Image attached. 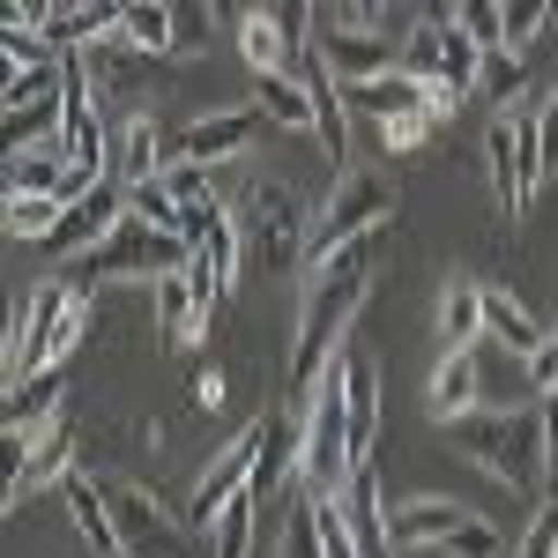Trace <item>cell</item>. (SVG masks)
I'll return each instance as SVG.
<instances>
[{"label":"cell","instance_id":"1","mask_svg":"<svg viewBox=\"0 0 558 558\" xmlns=\"http://www.w3.org/2000/svg\"><path fill=\"white\" fill-rule=\"evenodd\" d=\"M387 231H395V223H387ZM387 231L343 246L328 268H313V291H305V305H299V336H291V410H305V402L328 387V373H336L350 320H357V305H365V291H373V268H380Z\"/></svg>","mask_w":558,"mask_h":558},{"label":"cell","instance_id":"3","mask_svg":"<svg viewBox=\"0 0 558 558\" xmlns=\"http://www.w3.org/2000/svg\"><path fill=\"white\" fill-rule=\"evenodd\" d=\"M89 336V291L52 276V283H31L15 320H8V387L31 380V373H68L75 343Z\"/></svg>","mask_w":558,"mask_h":558},{"label":"cell","instance_id":"2","mask_svg":"<svg viewBox=\"0 0 558 558\" xmlns=\"http://www.w3.org/2000/svg\"><path fill=\"white\" fill-rule=\"evenodd\" d=\"M447 447L470 470H484L499 492L551 499V484H544V402L536 410H476L462 425H447Z\"/></svg>","mask_w":558,"mask_h":558},{"label":"cell","instance_id":"23","mask_svg":"<svg viewBox=\"0 0 558 558\" xmlns=\"http://www.w3.org/2000/svg\"><path fill=\"white\" fill-rule=\"evenodd\" d=\"M149 291H157V328H165V343H202V336H209L216 313L202 305V291H194V276H186V268L157 276Z\"/></svg>","mask_w":558,"mask_h":558},{"label":"cell","instance_id":"13","mask_svg":"<svg viewBox=\"0 0 558 558\" xmlns=\"http://www.w3.org/2000/svg\"><path fill=\"white\" fill-rule=\"evenodd\" d=\"M68 476H75V425L60 417V425H52L38 447H31V454L8 470V514H23V507H31L38 492H52V484L68 492Z\"/></svg>","mask_w":558,"mask_h":558},{"label":"cell","instance_id":"36","mask_svg":"<svg viewBox=\"0 0 558 558\" xmlns=\"http://www.w3.org/2000/svg\"><path fill=\"white\" fill-rule=\"evenodd\" d=\"M499 15H507V52H529V45L551 31V0L544 8H521V0H499Z\"/></svg>","mask_w":558,"mask_h":558},{"label":"cell","instance_id":"27","mask_svg":"<svg viewBox=\"0 0 558 558\" xmlns=\"http://www.w3.org/2000/svg\"><path fill=\"white\" fill-rule=\"evenodd\" d=\"M439 68H447V8H432V15H417V23L402 31V75L439 83Z\"/></svg>","mask_w":558,"mask_h":558},{"label":"cell","instance_id":"4","mask_svg":"<svg viewBox=\"0 0 558 558\" xmlns=\"http://www.w3.org/2000/svg\"><path fill=\"white\" fill-rule=\"evenodd\" d=\"M536 105L544 97H521L514 112H499L484 128V172H492V209L507 216H529L536 186H544V149H536Z\"/></svg>","mask_w":558,"mask_h":558},{"label":"cell","instance_id":"16","mask_svg":"<svg viewBox=\"0 0 558 558\" xmlns=\"http://www.w3.org/2000/svg\"><path fill=\"white\" fill-rule=\"evenodd\" d=\"M462 521H470L462 499H447V492H417V499L387 507V536H395V551H439Z\"/></svg>","mask_w":558,"mask_h":558},{"label":"cell","instance_id":"37","mask_svg":"<svg viewBox=\"0 0 558 558\" xmlns=\"http://www.w3.org/2000/svg\"><path fill=\"white\" fill-rule=\"evenodd\" d=\"M514 558H558V499H536V514L521 529Z\"/></svg>","mask_w":558,"mask_h":558},{"label":"cell","instance_id":"19","mask_svg":"<svg viewBox=\"0 0 558 558\" xmlns=\"http://www.w3.org/2000/svg\"><path fill=\"white\" fill-rule=\"evenodd\" d=\"M231 52L246 60V75H291V68H299L291 31H283V15H276V8H246V15L231 23Z\"/></svg>","mask_w":558,"mask_h":558},{"label":"cell","instance_id":"38","mask_svg":"<svg viewBox=\"0 0 558 558\" xmlns=\"http://www.w3.org/2000/svg\"><path fill=\"white\" fill-rule=\"evenodd\" d=\"M432 128H439V120L417 112V120H387V128H373V142H380L387 157H417V149L432 142Z\"/></svg>","mask_w":558,"mask_h":558},{"label":"cell","instance_id":"5","mask_svg":"<svg viewBox=\"0 0 558 558\" xmlns=\"http://www.w3.org/2000/svg\"><path fill=\"white\" fill-rule=\"evenodd\" d=\"M186 254H194L186 239H165V231H149L142 216H128L97 254L75 260V276H68V283H83V291H97V283H134V276H142V283H157V276L186 268Z\"/></svg>","mask_w":558,"mask_h":558},{"label":"cell","instance_id":"7","mask_svg":"<svg viewBox=\"0 0 558 558\" xmlns=\"http://www.w3.org/2000/svg\"><path fill=\"white\" fill-rule=\"evenodd\" d=\"M268 425H276V410H260L254 425H239V439H231V447H216V454H209V470L194 476V499H186V521H194V529H209V521L223 514L246 484H254L260 447H268Z\"/></svg>","mask_w":558,"mask_h":558},{"label":"cell","instance_id":"26","mask_svg":"<svg viewBox=\"0 0 558 558\" xmlns=\"http://www.w3.org/2000/svg\"><path fill=\"white\" fill-rule=\"evenodd\" d=\"M68 514H75V536H83L89 558H120V529L105 514V492H97V476H68Z\"/></svg>","mask_w":558,"mask_h":558},{"label":"cell","instance_id":"35","mask_svg":"<svg viewBox=\"0 0 558 558\" xmlns=\"http://www.w3.org/2000/svg\"><path fill=\"white\" fill-rule=\"evenodd\" d=\"M0 52L15 60V75H31V68H68V60H60V45L45 38V31H15V23L0 31Z\"/></svg>","mask_w":558,"mask_h":558},{"label":"cell","instance_id":"12","mask_svg":"<svg viewBox=\"0 0 558 558\" xmlns=\"http://www.w3.org/2000/svg\"><path fill=\"white\" fill-rule=\"evenodd\" d=\"M60 149H68V165L89 179H105V105H97V89H89V68L68 60V105H60Z\"/></svg>","mask_w":558,"mask_h":558},{"label":"cell","instance_id":"20","mask_svg":"<svg viewBox=\"0 0 558 558\" xmlns=\"http://www.w3.org/2000/svg\"><path fill=\"white\" fill-rule=\"evenodd\" d=\"M484 343L514 350V357H536V350L551 343V328H544V313H536V305H521L514 291L484 283Z\"/></svg>","mask_w":558,"mask_h":558},{"label":"cell","instance_id":"14","mask_svg":"<svg viewBox=\"0 0 558 558\" xmlns=\"http://www.w3.org/2000/svg\"><path fill=\"white\" fill-rule=\"evenodd\" d=\"M343 417H350V462H373L380 439V357L373 350H343Z\"/></svg>","mask_w":558,"mask_h":558},{"label":"cell","instance_id":"30","mask_svg":"<svg viewBox=\"0 0 558 558\" xmlns=\"http://www.w3.org/2000/svg\"><path fill=\"white\" fill-rule=\"evenodd\" d=\"M476 89H484L499 112H514L521 97H529V68H521V52H484V75H476Z\"/></svg>","mask_w":558,"mask_h":558},{"label":"cell","instance_id":"32","mask_svg":"<svg viewBox=\"0 0 558 558\" xmlns=\"http://www.w3.org/2000/svg\"><path fill=\"white\" fill-rule=\"evenodd\" d=\"M165 194H172L179 209L194 216V209H209V202H216V172H209V165H186V157H172V165H165Z\"/></svg>","mask_w":558,"mask_h":558},{"label":"cell","instance_id":"39","mask_svg":"<svg viewBox=\"0 0 558 558\" xmlns=\"http://www.w3.org/2000/svg\"><path fill=\"white\" fill-rule=\"evenodd\" d=\"M209 38H216V15H209V8H179V45H172V60L209 52Z\"/></svg>","mask_w":558,"mask_h":558},{"label":"cell","instance_id":"25","mask_svg":"<svg viewBox=\"0 0 558 558\" xmlns=\"http://www.w3.org/2000/svg\"><path fill=\"white\" fill-rule=\"evenodd\" d=\"M254 105L268 112V128H299V134H313L320 128V105H313V83H305L299 68L291 75H254Z\"/></svg>","mask_w":558,"mask_h":558},{"label":"cell","instance_id":"29","mask_svg":"<svg viewBox=\"0 0 558 558\" xmlns=\"http://www.w3.org/2000/svg\"><path fill=\"white\" fill-rule=\"evenodd\" d=\"M60 209H68V202H52V194H8V202H0V223H8L15 246H45L52 223H60Z\"/></svg>","mask_w":558,"mask_h":558},{"label":"cell","instance_id":"24","mask_svg":"<svg viewBox=\"0 0 558 558\" xmlns=\"http://www.w3.org/2000/svg\"><path fill=\"white\" fill-rule=\"evenodd\" d=\"M120 52H134V60H172L179 45V8H157V0H128L120 8Z\"/></svg>","mask_w":558,"mask_h":558},{"label":"cell","instance_id":"33","mask_svg":"<svg viewBox=\"0 0 558 558\" xmlns=\"http://www.w3.org/2000/svg\"><path fill=\"white\" fill-rule=\"evenodd\" d=\"M439 558H514V544H507V536H499L484 514H470L454 536H447V544H439Z\"/></svg>","mask_w":558,"mask_h":558},{"label":"cell","instance_id":"31","mask_svg":"<svg viewBox=\"0 0 558 558\" xmlns=\"http://www.w3.org/2000/svg\"><path fill=\"white\" fill-rule=\"evenodd\" d=\"M313 521H320V558H357V536H350L343 492H313Z\"/></svg>","mask_w":558,"mask_h":558},{"label":"cell","instance_id":"9","mask_svg":"<svg viewBox=\"0 0 558 558\" xmlns=\"http://www.w3.org/2000/svg\"><path fill=\"white\" fill-rule=\"evenodd\" d=\"M268 128V112H260L254 97L246 105H223V112H202L194 128H179L172 157H186V165H209V172H223V165H239L246 149H254V134Z\"/></svg>","mask_w":558,"mask_h":558},{"label":"cell","instance_id":"28","mask_svg":"<svg viewBox=\"0 0 558 558\" xmlns=\"http://www.w3.org/2000/svg\"><path fill=\"white\" fill-rule=\"evenodd\" d=\"M254 529H260V499L239 492V499L209 521V558H254Z\"/></svg>","mask_w":558,"mask_h":558},{"label":"cell","instance_id":"15","mask_svg":"<svg viewBox=\"0 0 558 558\" xmlns=\"http://www.w3.org/2000/svg\"><path fill=\"white\" fill-rule=\"evenodd\" d=\"M343 105L357 128H387V120H417V112H432V83H417V75H373V83H343Z\"/></svg>","mask_w":558,"mask_h":558},{"label":"cell","instance_id":"34","mask_svg":"<svg viewBox=\"0 0 558 558\" xmlns=\"http://www.w3.org/2000/svg\"><path fill=\"white\" fill-rule=\"evenodd\" d=\"M454 23L470 31L476 52H507V15H499V0H462V8H454Z\"/></svg>","mask_w":558,"mask_h":558},{"label":"cell","instance_id":"10","mask_svg":"<svg viewBox=\"0 0 558 558\" xmlns=\"http://www.w3.org/2000/svg\"><path fill=\"white\" fill-rule=\"evenodd\" d=\"M313 52L328 60L336 83H373V75H395L402 68V38H380V31H343L313 8Z\"/></svg>","mask_w":558,"mask_h":558},{"label":"cell","instance_id":"6","mask_svg":"<svg viewBox=\"0 0 558 558\" xmlns=\"http://www.w3.org/2000/svg\"><path fill=\"white\" fill-rule=\"evenodd\" d=\"M395 223V202H387V186L373 172H343L336 179V194L320 202V216H313V246H305V268H328V260L343 254V246H357V239H373V231H387Z\"/></svg>","mask_w":558,"mask_h":558},{"label":"cell","instance_id":"40","mask_svg":"<svg viewBox=\"0 0 558 558\" xmlns=\"http://www.w3.org/2000/svg\"><path fill=\"white\" fill-rule=\"evenodd\" d=\"M536 149H544V179L558 172V83L544 89V105H536Z\"/></svg>","mask_w":558,"mask_h":558},{"label":"cell","instance_id":"22","mask_svg":"<svg viewBox=\"0 0 558 558\" xmlns=\"http://www.w3.org/2000/svg\"><path fill=\"white\" fill-rule=\"evenodd\" d=\"M432 320H439V350H484V283L476 276H447Z\"/></svg>","mask_w":558,"mask_h":558},{"label":"cell","instance_id":"18","mask_svg":"<svg viewBox=\"0 0 558 558\" xmlns=\"http://www.w3.org/2000/svg\"><path fill=\"white\" fill-rule=\"evenodd\" d=\"M425 402H432V417H439V425H462V417L484 410V365H476V350H439Z\"/></svg>","mask_w":558,"mask_h":558},{"label":"cell","instance_id":"8","mask_svg":"<svg viewBox=\"0 0 558 558\" xmlns=\"http://www.w3.org/2000/svg\"><path fill=\"white\" fill-rule=\"evenodd\" d=\"M246 239H254L260 268L283 283L291 268H305V246H313V216L291 202V194H276V186H260L254 216H246Z\"/></svg>","mask_w":558,"mask_h":558},{"label":"cell","instance_id":"11","mask_svg":"<svg viewBox=\"0 0 558 558\" xmlns=\"http://www.w3.org/2000/svg\"><path fill=\"white\" fill-rule=\"evenodd\" d=\"M120 223H128L120 186H89L83 202H68V209H60L52 239H45V254H52V260H83V254H97V246H105Z\"/></svg>","mask_w":558,"mask_h":558},{"label":"cell","instance_id":"41","mask_svg":"<svg viewBox=\"0 0 558 558\" xmlns=\"http://www.w3.org/2000/svg\"><path fill=\"white\" fill-rule=\"evenodd\" d=\"M194 395H202L209 410H223V395H231V387H223V373H202V380H194Z\"/></svg>","mask_w":558,"mask_h":558},{"label":"cell","instance_id":"21","mask_svg":"<svg viewBox=\"0 0 558 558\" xmlns=\"http://www.w3.org/2000/svg\"><path fill=\"white\" fill-rule=\"evenodd\" d=\"M343 514H350V536H357V558H402L395 536H387V492H380V470H365L343 484Z\"/></svg>","mask_w":558,"mask_h":558},{"label":"cell","instance_id":"17","mask_svg":"<svg viewBox=\"0 0 558 558\" xmlns=\"http://www.w3.org/2000/svg\"><path fill=\"white\" fill-rule=\"evenodd\" d=\"M172 165V149H165V120L157 112H128L120 120V142H112V186H149V179H165Z\"/></svg>","mask_w":558,"mask_h":558}]
</instances>
